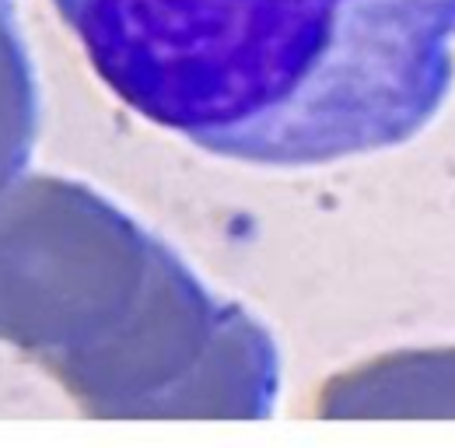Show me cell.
Masks as SVG:
<instances>
[{
    "label": "cell",
    "mask_w": 455,
    "mask_h": 448,
    "mask_svg": "<svg viewBox=\"0 0 455 448\" xmlns=\"http://www.w3.org/2000/svg\"><path fill=\"white\" fill-rule=\"evenodd\" d=\"M133 112L238 165L417 137L452 88L455 0H53Z\"/></svg>",
    "instance_id": "1"
}]
</instances>
